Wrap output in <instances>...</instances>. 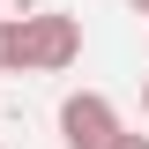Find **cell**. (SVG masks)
<instances>
[{
  "label": "cell",
  "instance_id": "6da1fadb",
  "mask_svg": "<svg viewBox=\"0 0 149 149\" xmlns=\"http://www.w3.org/2000/svg\"><path fill=\"white\" fill-rule=\"evenodd\" d=\"M127 127L104 90H67L60 97V142L67 149H112V134Z\"/></svg>",
  "mask_w": 149,
  "mask_h": 149
},
{
  "label": "cell",
  "instance_id": "7a4b0ae2",
  "mask_svg": "<svg viewBox=\"0 0 149 149\" xmlns=\"http://www.w3.org/2000/svg\"><path fill=\"white\" fill-rule=\"evenodd\" d=\"M30 74H60V67H74L82 60V22L74 15H60V8H30Z\"/></svg>",
  "mask_w": 149,
  "mask_h": 149
},
{
  "label": "cell",
  "instance_id": "3957f363",
  "mask_svg": "<svg viewBox=\"0 0 149 149\" xmlns=\"http://www.w3.org/2000/svg\"><path fill=\"white\" fill-rule=\"evenodd\" d=\"M112 149H149V134H134V127H119V134H112Z\"/></svg>",
  "mask_w": 149,
  "mask_h": 149
},
{
  "label": "cell",
  "instance_id": "277c9868",
  "mask_svg": "<svg viewBox=\"0 0 149 149\" xmlns=\"http://www.w3.org/2000/svg\"><path fill=\"white\" fill-rule=\"evenodd\" d=\"M142 119H149V74H142Z\"/></svg>",
  "mask_w": 149,
  "mask_h": 149
},
{
  "label": "cell",
  "instance_id": "5b68a950",
  "mask_svg": "<svg viewBox=\"0 0 149 149\" xmlns=\"http://www.w3.org/2000/svg\"><path fill=\"white\" fill-rule=\"evenodd\" d=\"M127 8H134V15H149V0H127Z\"/></svg>",
  "mask_w": 149,
  "mask_h": 149
},
{
  "label": "cell",
  "instance_id": "8992f818",
  "mask_svg": "<svg viewBox=\"0 0 149 149\" xmlns=\"http://www.w3.org/2000/svg\"><path fill=\"white\" fill-rule=\"evenodd\" d=\"M0 15H8V0H0Z\"/></svg>",
  "mask_w": 149,
  "mask_h": 149
}]
</instances>
